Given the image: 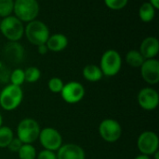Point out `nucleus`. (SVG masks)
I'll use <instances>...</instances> for the list:
<instances>
[{
	"instance_id": "obj_16",
	"label": "nucleus",
	"mask_w": 159,
	"mask_h": 159,
	"mask_svg": "<svg viewBox=\"0 0 159 159\" xmlns=\"http://www.w3.org/2000/svg\"><path fill=\"white\" fill-rule=\"evenodd\" d=\"M46 45L48 51L53 52H59L63 51L68 46V38L65 35L57 33L49 36L48 38Z\"/></svg>"
},
{
	"instance_id": "obj_17",
	"label": "nucleus",
	"mask_w": 159,
	"mask_h": 159,
	"mask_svg": "<svg viewBox=\"0 0 159 159\" xmlns=\"http://www.w3.org/2000/svg\"><path fill=\"white\" fill-rule=\"evenodd\" d=\"M82 75L85 80L90 82H99L102 79L103 74L99 66L97 65H87L83 70H82Z\"/></svg>"
},
{
	"instance_id": "obj_35",
	"label": "nucleus",
	"mask_w": 159,
	"mask_h": 159,
	"mask_svg": "<svg viewBox=\"0 0 159 159\" xmlns=\"http://www.w3.org/2000/svg\"><path fill=\"white\" fill-rule=\"evenodd\" d=\"M0 22H1V18H0Z\"/></svg>"
},
{
	"instance_id": "obj_34",
	"label": "nucleus",
	"mask_w": 159,
	"mask_h": 159,
	"mask_svg": "<svg viewBox=\"0 0 159 159\" xmlns=\"http://www.w3.org/2000/svg\"><path fill=\"white\" fill-rule=\"evenodd\" d=\"M3 126V117H2V115H1V113H0V127Z\"/></svg>"
},
{
	"instance_id": "obj_32",
	"label": "nucleus",
	"mask_w": 159,
	"mask_h": 159,
	"mask_svg": "<svg viewBox=\"0 0 159 159\" xmlns=\"http://www.w3.org/2000/svg\"><path fill=\"white\" fill-rule=\"evenodd\" d=\"M134 159H151L150 157H148V156H145V155H139V156H137Z\"/></svg>"
},
{
	"instance_id": "obj_26",
	"label": "nucleus",
	"mask_w": 159,
	"mask_h": 159,
	"mask_svg": "<svg viewBox=\"0 0 159 159\" xmlns=\"http://www.w3.org/2000/svg\"><path fill=\"white\" fill-rule=\"evenodd\" d=\"M10 69L2 61H0V83L8 84L9 77H10Z\"/></svg>"
},
{
	"instance_id": "obj_33",
	"label": "nucleus",
	"mask_w": 159,
	"mask_h": 159,
	"mask_svg": "<svg viewBox=\"0 0 159 159\" xmlns=\"http://www.w3.org/2000/svg\"><path fill=\"white\" fill-rule=\"evenodd\" d=\"M153 157H154V159H159V152L157 151V152H156L153 156H152Z\"/></svg>"
},
{
	"instance_id": "obj_3",
	"label": "nucleus",
	"mask_w": 159,
	"mask_h": 159,
	"mask_svg": "<svg viewBox=\"0 0 159 159\" xmlns=\"http://www.w3.org/2000/svg\"><path fill=\"white\" fill-rule=\"evenodd\" d=\"M40 126L33 118H24L20 121L17 127V138L23 144H32L38 140Z\"/></svg>"
},
{
	"instance_id": "obj_7",
	"label": "nucleus",
	"mask_w": 159,
	"mask_h": 159,
	"mask_svg": "<svg viewBox=\"0 0 159 159\" xmlns=\"http://www.w3.org/2000/svg\"><path fill=\"white\" fill-rule=\"evenodd\" d=\"M99 133L102 139L107 142H116L122 136V127L118 121L106 118L100 123Z\"/></svg>"
},
{
	"instance_id": "obj_2",
	"label": "nucleus",
	"mask_w": 159,
	"mask_h": 159,
	"mask_svg": "<svg viewBox=\"0 0 159 159\" xmlns=\"http://www.w3.org/2000/svg\"><path fill=\"white\" fill-rule=\"evenodd\" d=\"M23 92L21 87L8 83L0 92V106L3 110L11 112L21 104Z\"/></svg>"
},
{
	"instance_id": "obj_20",
	"label": "nucleus",
	"mask_w": 159,
	"mask_h": 159,
	"mask_svg": "<svg viewBox=\"0 0 159 159\" xmlns=\"http://www.w3.org/2000/svg\"><path fill=\"white\" fill-rule=\"evenodd\" d=\"M14 138L12 129L7 126L0 127V148H7L8 144Z\"/></svg>"
},
{
	"instance_id": "obj_27",
	"label": "nucleus",
	"mask_w": 159,
	"mask_h": 159,
	"mask_svg": "<svg viewBox=\"0 0 159 159\" xmlns=\"http://www.w3.org/2000/svg\"><path fill=\"white\" fill-rule=\"evenodd\" d=\"M129 0H104V4L107 7L113 10H119L124 8Z\"/></svg>"
},
{
	"instance_id": "obj_9",
	"label": "nucleus",
	"mask_w": 159,
	"mask_h": 159,
	"mask_svg": "<svg viewBox=\"0 0 159 159\" xmlns=\"http://www.w3.org/2000/svg\"><path fill=\"white\" fill-rule=\"evenodd\" d=\"M38 140L44 149L57 152L62 145L61 133L53 127H45L40 130Z\"/></svg>"
},
{
	"instance_id": "obj_13",
	"label": "nucleus",
	"mask_w": 159,
	"mask_h": 159,
	"mask_svg": "<svg viewBox=\"0 0 159 159\" xmlns=\"http://www.w3.org/2000/svg\"><path fill=\"white\" fill-rule=\"evenodd\" d=\"M5 59L13 64H20L24 58V48L19 41H8L3 48Z\"/></svg>"
},
{
	"instance_id": "obj_14",
	"label": "nucleus",
	"mask_w": 159,
	"mask_h": 159,
	"mask_svg": "<svg viewBox=\"0 0 159 159\" xmlns=\"http://www.w3.org/2000/svg\"><path fill=\"white\" fill-rule=\"evenodd\" d=\"M56 155L57 159H86L84 149L75 143L62 144Z\"/></svg>"
},
{
	"instance_id": "obj_18",
	"label": "nucleus",
	"mask_w": 159,
	"mask_h": 159,
	"mask_svg": "<svg viewBox=\"0 0 159 159\" xmlns=\"http://www.w3.org/2000/svg\"><path fill=\"white\" fill-rule=\"evenodd\" d=\"M156 8L149 3L144 2L139 9V17L143 22H150L156 16Z\"/></svg>"
},
{
	"instance_id": "obj_6",
	"label": "nucleus",
	"mask_w": 159,
	"mask_h": 159,
	"mask_svg": "<svg viewBox=\"0 0 159 159\" xmlns=\"http://www.w3.org/2000/svg\"><path fill=\"white\" fill-rule=\"evenodd\" d=\"M122 67V58L120 53L116 50H107L102 55L100 68L106 77H114L119 73Z\"/></svg>"
},
{
	"instance_id": "obj_12",
	"label": "nucleus",
	"mask_w": 159,
	"mask_h": 159,
	"mask_svg": "<svg viewBox=\"0 0 159 159\" xmlns=\"http://www.w3.org/2000/svg\"><path fill=\"white\" fill-rule=\"evenodd\" d=\"M141 76L143 80L150 85H155L159 82V62L157 59H146L142 65Z\"/></svg>"
},
{
	"instance_id": "obj_1",
	"label": "nucleus",
	"mask_w": 159,
	"mask_h": 159,
	"mask_svg": "<svg viewBox=\"0 0 159 159\" xmlns=\"http://www.w3.org/2000/svg\"><path fill=\"white\" fill-rule=\"evenodd\" d=\"M24 34L28 41L36 47L46 44L50 36L48 25L39 20H34L30 22H27L26 26L24 27Z\"/></svg>"
},
{
	"instance_id": "obj_11",
	"label": "nucleus",
	"mask_w": 159,
	"mask_h": 159,
	"mask_svg": "<svg viewBox=\"0 0 159 159\" xmlns=\"http://www.w3.org/2000/svg\"><path fill=\"white\" fill-rule=\"evenodd\" d=\"M137 100L142 109L145 111H154L158 106L159 95L156 89L144 87L139 91Z\"/></svg>"
},
{
	"instance_id": "obj_21",
	"label": "nucleus",
	"mask_w": 159,
	"mask_h": 159,
	"mask_svg": "<svg viewBox=\"0 0 159 159\" xmlns=\"http://www.w3.org/2000/svg\"><path fill=\"white\" fill-rule=\"evenodd\" d=\"M20 159H36V150L33 144H22L17 153Z\"/></svg>"
},
{
	"instance_id": "obj_29",
	"label": "nucleus",
	"mask_w": 159,
	"mask_h": 159,
	"mask_svg": "<svg viewBox=\"0 0 159 159\" xmlns=\"http://www.w3.org/2000/svg\"><path fill=\"white\" fill-rule=\"evenodd\" d=\"M23 143L18 139V138H13V140L10 142V143L8 144V146H7V149L10 151V152H12V153H18L19 152V150L20 149V147H21V145H22Z\"/></svg>"
},
{
	"instance_id": "obj_5",
	"label": "nucleus",
	"mask_w": 159,
	"mask_h": 159,
	"mask_svg": "<svg viewBox=\"0 0 159 159\" xmlns=\"http://www.w3.org/2000/svg\"><path fill=\"white\" fill-rule=\"evenodd\" d=\"M0 32L8 41H19L24 35V25L16 16L10 15L1 20Z\"/></svg>"
},
{
	"instance_id": "obj_10",
	"label": "nucleus",
	"mask_w": 159,
	"mask_h": 159,
	"mask_svg": "<svg viewBox=\"0 0 159 159\" xmlns=\"http://www.w3.org/2000/svg\"><path fill=\"white\" fill-rule=\"evenodd\" d=\"M86 94L85 87L79 82L72 81L64 83L63 88L61 92V98L69 104H75L80 102Z\"/></svg>"
},
{
	"instance_id": "obj_8",
	"label": "nucleus",
	"mask_w": 159,
	"mask_h": 159,
	"mask_svg": "<svg viewBox=\"0 0 159 159\" xmlns=\"http://www.w3.org/2000/svg\"><path fill=\"white\" fill-rule=\"evenodd\" d=\"M137 147L142 155L148 157L153 156L158 151L159 139L157 134L154 131H143L140 134L137 140Z\"/></svg>"
},
{
	"instance_id": "obj_28",
	"label": "nucleus",
	"mask_w": 159,
	"mask_h": 159,
	"mask_svg": "<svg viewBox=\"0 0 159 159\" xmlns=\"http://www.w3.org/2000/svg\"><path fill=\"white\" fill-rule=\"evenodd\" d=\"M36 159H57L56 152L43 149L36 155Z\"/></svg>"
},
{
	"instance_id": "obj_25",
	"label": "nucleus",
	"mask_w": 159,
	"mask_h": 159,
	"mask_svg": "<svg viewBox=\"0 0 159 159\" xmlns=\"http://www.w3.org/2000/svg\"><path fill=\"white\" fill-rule=\"evenodd\" d=\"M63 85H64L63 81L59 77L51 78L48 83V89L50 90L51 93H54V94H61V92L63 88Z\"/></svg>"
},
{
	"instance_id": "obj_23",
	"label": "nucleus",
	"mask_w": 159,
	"mask_h": 159,
	"mask_svg": "<svg viewBox=\"0 0 159 159\" xmlns=\"http://www.w3.org/2000/svg\"><path fill=\"white\" fill-rule=\"evenodd\" d=\"M25 78H24V70L20 68H16L10 72V77H9V82L10 84L16 85V86H20L24 83Z\"/></svg>"
},
{
	"instance_id": "obj_4",
	"label": "nucleus",
	"mask_w": 159,
	"mask_h": 159,
	"mask_svg": "<svg viewBox=\"0 0 159 159\" xmlns=\"http://www.w3.org/2000/svg\"><path fill=\"white\" fill-rule=\"evenodd\" d=\"M39 9L37 0H14V16L22 22H30L36 20Z\"/></svg>"
},
{
	"instance_id": "obj_22",
	"label": "nucleus",
	"mask_w": 159,
	"mask_h": 159,
	"mask_svg": "<svg viewBox=\"0 0 159 159\" xmlns=\"http://www.w3.org/2000/svg\"><path fill=\"white\" fill-rule=\"evenodd\" d=\"M41 77V71L37 67H29L24 70L25 82L29 83L36 82Z\"/></svg>"
},
{
	"instance_id": "obj_30",
	"label": "nucleus",
	"mask_w": 159,
	"mask_h": 159,
	"mask_svg": "<svg viewBox=\"0 0 159 159\" xmlns=\"http://www.w3.org/2000/svg\"><path fill=\"white\" fill-rule=\"evenodd\" d=\"M37 52H38L39 54L45 55V54L48 52V47H47L46 44H42V45L37 46Z\"/></svg>"
},
{
	"instance_id": "obj_19",
	"label": "nucleus",
	"mask_w": 159,
	"mask_h": 159,
	"mask_svg": "<svg viewBox=\"0 0 159 159\" xmlns=\"http://www.w3.org/2000/svg\"><path fill=\"white\" fill-rule=\"evenodd\" d=\"M144 58L142 55V53L137 51V50H131L129 52H127L126 54V62L129 66H130L131 67L137 68V67H141L142 65L144 62Z\"/></svg>"
},
{
	"instance_id": "obj_24",
	"label": "nucleus",
	"mask_w": 159,
	"mask_h": 159,
	"mask_svg": "<svg viewBox=\"0 0 159 159\" xmlns=\"http://www.w3.org/2000/svg\"><path fill=\"white\" fill-rule=\"evenodd\" d=\"M14 0H0V18H6L13 13Z\"/></svg>"
},
{
	"instance_id": "obj_31",
	"label": "nucleus",
	"mask_w": 159,
	"mask_h": 159,
	"mask_svg": "<svg viewBox=\"0 0 159 159\" xmlns=\"http://www.w3.org/2000/svg\"><path fill=\"white\" fill-rule=\"evenodd\" d=\"M149 3H150L156 9H158L159 8V0H149Z\"/></svg>"
},
{
	"instance_id": "obj_15",
	"label": "nucleus",
	"mask_w": 159,
	"mask_h": 159,
	"mask_svg": "<svg viewBox=\"0 0 159 159\" xmlns=\"http://www.w3.org/2000/svg\"><path fill=\"white\" fill-rule=\"evenodd\" d=\"M139 52L145 60L156 58L159 52L158 39L155 37H148L144 38L141 43Z\"/></svg>"
}]
</instances>
